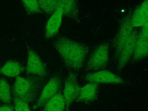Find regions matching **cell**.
I'll return each instance as SVG.
<instances>
[{
	"label": "cell",
	"instance_id": "277c9868",
	"mask_svg": "<svg viewBox=\"0 0 148 111\" xmlns=\"http://www.w3.org/2000/svg\"><path fill=\"white\" fill-rule=\"evenodd\" d=\"M110 45L107 42L100 44L93 51L88 62L86 69L89 71L103 69L107 66L110 60Z\"/></svg>",
	"mask_w": 148,
	"mask_h": 111
},
{
	"label": "cell",
	"instance_id": "ac0fdd59",
	"mask_svg": "<svg viewBox=\"0 0 148 111\" xmlns=\"http://www.w3.org/2000/svg\"><path fill=\"white\" fill-rule=\"evenodd\" d=\"M22 1L28 15H34L41 12L38 1L37 0H23Z\"/></svg>",
	"mask_w": 148,
	"mask_h": 111
},
{
	"label": "cell",
	"instance_id": "e0dca14e",
	"mask_svg": "<svg viewBox=\"0 0 148 111\" xmlns=\"http://www.w3.org/2000/svg\"><path fill=\"white\" fill-rule=\"evenodd\" d=\"M0 99L5 103H10L12 99L10 85L5 79L0 80Z\"/></svg>",
	"mask_w": 148,
	"mask_h": 111
},
{
	"label": "cell",
	"instance_id": "7a4b0ae2",
	"mask_svg": "<svg viewBox=\"0 0 148 111\" xmlns=\"http://www.w3.org/2000/svg\"><path fill=\"white\" fill-rule=\"evenodd\" d=\"M53 44L68 69L76 71L82 69L89 53L88 46L62 35L57 36Z\"/></svg>",
	"mask_w": 148,
	"mask_h": 111
},
{
	"label": "cell",
	"instance_id": "ffe728a7",
	"mask_svg": "<svg viewBox=\"0 0 148 111\" xmlns=\"http://www.w3.org/2000/svg\"><path fill=\"white\" fill-rule=\"evenodd\" d=\"M0 111H15V110L12 106L5 105L0 107Z\"/></svg>",
	"mask_w": 148,
	"mask_h": 111
},
{
	"label": "cell",
	"instance_id": "d6986e66",
	"mask_svg": "<svg viewBox=\"0 0 148 111\" xmlns=\"http://www.w3.org/2000/svg\"><path fill=\"white\" fill-rule=\"evenodd\" d=\"M15 111H31L28 103L17 97H14Z\"/></svg>",
	"mask_w": 148,
	"mask_h": 111
},
{
	"label": "cell",
	"instance_id": "9c48e42d",
	"mask_svg": "<svg viewBox=\"0 0 148 111\" xmlns=\"http://www.w3.org/2000/svg\"><path fill=\"white\" fill-rule=\"evenodd\" d=\"M148 54V21L142 27L139 33L135 45L133 54L132 55L134 62L143 60Z\"/></svg>",
	"mask_w": 148,
	"mask_h": 111
},
{
	"label": "cell",
	"instance_id": "7c38bea8",
	"mask_svg": "<svg viewBox=\"0 0 148 111\" xmlns=\"http://www.w3.org/2000/svg\"><path fill=\"white\" fill-rule=\"evenodd\" d=\"M62 12L58 8L55 13L51 15L45 27V36L46 39H50L55 36L58 33L62 21Z\"/></svg>",
	"mask_w": 148,
	"mask_h": 111
},
{
	"label": "cell",
	"instance_id": "8fae6325",
	"mask_svg": "<svg viewBox=\"0 0 148 111\" xmlns=\"http://www.w3.org/2000/svg\"><path fill=\"white\" fill-rule=\"evenodd\" d=\"M62 12L63 16L69 18L75 23H80L79 11L77 2L73 0H58V9Z\"/></svg>",
	"mask_w": 148,
	"mask_h": 111
},
{
	"label": "cell",
	"instance_id": "30bf717a",
	"mask_svg": "<svg viewBox=\"0 0 148 111\" xmlns=\"http://www.w3.org/2000/svg\"><path fill=\"white\" fill-rule=\"evenodd\" d=\"M99 84L88 82L81 87L79 94L76 101L89 104L95 101L99 95Z\"/></svg>",
	"mask_w": 148,
	"mask_h": 111
},
{
	"label": "cell",
	"instance_id": "2e32d148",
	"mask_svg": "<svg viewBox=\"0 0 148 111\" xmlns=\"http://www.w3.org/2000/svg\"><path fill=\"white\" fill-rule=\"evenodd\" d=\"M58 0H39L38 1L41 12L52 15L58 10Z\"/></svg>",
	"mask_w": 148,
	"mask_h": 111
},
{
	"label": "cell",
	"instance_id": "4fadbf2b",
	"mask_svg": "<svg viewBox=\"0 0 148 111\" xmlns=\"http://www.w3.org/2000/svg\"><path fill=\"white\" fill-rule=\"evenodd\" d=\"M148 2L145 1L131 14V22L134 27H142L148 21Z\"/></svg>",
	"mask_w": 148,
	"mask_h": 111
},
{
	"label": "cell",
	"instance_id": "5bb4252c",
	"mask_svg": "<svg viewBox=\"0 0 148 111\" xmlns=\"http://www.w3.org/2000/svg\"><path fill=\"white\" fill-rule=\"evenodd\" d=\"M23 70V67L19 62L9 60L0 69V73L7 77H17Z\"/></svg>",
	"mask_w": 148,
	"mask_h": 111
},
{
	"label": "cell",
	"instance_id": "52a82bcc",
	"mask_svg": "<svg viewBox=\"0 0 148 111\" xmlns=\"http://www.w3.org/2000/svg\"><path fill=\"white\" fill-rule=\"evenodd\" d=\"M60 86V77L58 76L52 77L43 88L38 101L32 107V109L37 110L43 107L48 101L58 93Z\"/></svg>",
	"mask_w": 148,
	"mask_h": 111
},
{
	"label": "cell",
	"instance_id": "6da1fadb",
	"mask_svg": "<svg viewBox=\"0 0 148 111\" xmlns=\"http://www.w3.org/2000/svg\"><path fill=\"white\" fill-rule=\"evenodd\" d=\"M131 13L119 21L118 30L113 40L114 58L118 72H121L132 57L139 33L132 26Z\"/></svg>",
	"mask_w": 148,
	"mask_h": 111
},
{
	"label": "cell",
	"instance_id": "5b68a950",
	"mask_svg": "<svg viewBox=\"0 0 148 111\" xmlns=\"http://www.w3.org/2000/svg\"><path fill=\"white\" fill-rule=\"evenodd\" d=\"M27 62L26 70L27 73L32 76L43 78L47 74L46 66L38 55L27 45Z\"/></svg>",
	"mask_w": 148,
	"mask_h": 111
},
{
	"label": "cell",
	"instance_id": "9a60e30c",
	"mask_svg": "<svg viewBox=\"0 0 148 111\" xmlns=\"http://www.w3.org/2000/svg\"><path fill=\"white\" fill-rule=\"evenodd\" d=\"M42 111H65V103L63 95L58 92L43 106Z\"/></svg>",
	"mask_w": 148,
	"mask_h": 111
},
{
	"label": "cell",
	"instance_id": "3957f363",
	"mask_svg": "<svg viewBox=\"0 0 148 111\" xmlns=\"http://www.w3.org/2000/svg\"><path fill=\"white\" fill-rule=\"evenodd\" d=\"M42 81L43 78L35 76L28 77H17L13 85L14 97L28 103L34 102L38 97Z\"/></svg>",
	"mask_w": 148,
	"mask_h": 111
},
{
	"label": "cell",
	"instance_id": "8992f818",
	"mask_svg": "<svg viewBox=\"0 0 148 111\" xmlns=\"http://www.w3.org/2000/svg\"><path fill=\"white\" fill-rule=\"evenodd\" d=\"M81 87L76 74L71 73L66 79L63 95L66 110L68 111L72 104L76 101L79 94Z\"/></svg>",
	"mask_w": 148,
	"mask_h": 111
},
{
	"label": "cell",
	"instance_id": "ba28073f",
	"mask_svg": "<svg viewBox=\"0 0 148 111\" xmlns=\"http://www.w3.org/2000/svg\"><path fill=\"white\" fill-rule=\"evenodd\" d=\"M86 81L99 84L100 83L123 84L125 81L121 77L110 71L100 70L95 73L87 74L85 77Z\"/></svg>",
	"mask_w": 148,
	"mask_h": 111
}]
</instances>
